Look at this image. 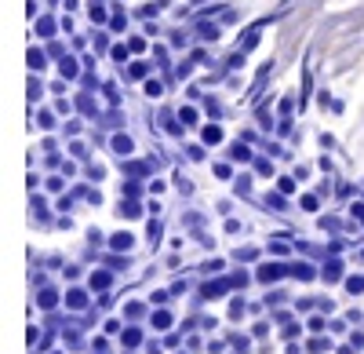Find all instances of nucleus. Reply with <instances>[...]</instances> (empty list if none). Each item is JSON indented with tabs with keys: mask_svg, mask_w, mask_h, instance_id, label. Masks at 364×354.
<instances>
[{
	"mask_svg": "<svg viewBox=\"0 0 364 354\" xmlns=\"http://www.w3.org/2000/svg\"><path fill=\"white\" fill-rule=\"evenodd\" d=\"M113 150L128 157V154H132V139H128V135H117V139H113Z\"/></svg>",
	"mask_w": 364,
	"mask_h": 354,
	"instance_id": "obj_5",
	"label": "nucleus"
},
{
	"mask_svg": "<svg viewBox=\"0 0 364 354\" xmlns=\"http://www.w3.org/2000/svg\"><path fill=\"white\" fill-rule=\"evenodd\" d=\"M324 347H328L324 340H310V350H314V354H324Z\"/></svg>",
	"mask_w": 364,
	"mask_h": 354,
	"instance_id": "obj_21",
	"label": "nucleus"
},
{
	"mask_svg": "<svg viewBox=\"0 0 364 354\" xmlns=\"http://www.w3.org/2000/svg\"><path fill=\"white\" fill-rule=\"evenodd\" d=\"M91 285H95V288H106V285H109V274H102V271L91 274Z\"/></svg>",
	"mask_w": 364,
	"mask_h": 354,
	"instance_id": "obj_15",
	"label": "nucleus"
},
{
	"mask_svg": "<svg viewBox=\"0 0 364 354\" xmlns=\"http://www.w3.org/2000/svg\"><path fill=\"white\" fill-rule=\"evenodd\" d=\"M295 274H299L302 281H310V278H314V267H306V263H299V267H295Z\"/></svg>",
	"mask_w": 364,
	"mask_h": 354,
	"instance_id": "obj_16",
	"label": "nucleus"
},
{
	"mask_svg": "<svg viewBox=\"0 0 364 354\" xmlns=\"http://www.w3.org/2000/svg\"><path fill=\"white\" fill-rule=\"evenodd\" d=\"M219 139H223V128L219 125H208L204 128V142H219Z\"/></svg>",
	"mask_w": 364,
	"mask_h": 354,
	"instance_id": "obj_6",
	"label": "nucleus"
},
{
	"mask_svg": "<svg viewBox=\"0 0 364 354\" xmlns=\"http://www.w3.org/2000/svg\"><path fill=\"white\" fill-rule=\"evenodd\" d=\"M266 204H269V209H277V212H284V209H288L281 194H269V197H266Z\"/></svg>",
	"mask_w": 364,
	"mask_h": 354,
	"instance_id": "obj_11",
	"label": "nucleus"
},
{
	"mask_svg": "<svg viewBox=\"0 0 364 354\" xmlns=\"http://www.w3.org/2000/svg\"><path fill=\"white\" fill-rule=\"evenodd\" d=\"M230 157H233V161H252V154H248V146H240V142H237L233 150H230Z\"/></svg>",
	"mask_w": 364,
	"mask_h": 354,
	"instance_id": "obj_8",
	"label": "nucleus"
},
{
	"mask_svg": "<svg viewBox=\"0 0 364 354\" xmlns=\"http://www.w3.org/2000/svg\"><path fill=\"white\" fill-rule=\"evenodd\" d=\"M66 303H70V307H77V311H80V307H84V303H87V296H84V288H70V296H66Z\"/></svg>",
	"mask_w": 364,
	"mask_h": 354,
	"instance_id": "obj_4",
	"label": "nucleus"
},
{
	"mask_svg": "<svg viewBox=\"0 0 364 354\" xmlns=\"http://www.w3.org/2000/svg\"><path fill=\"white\" fill-rule=\"evenodd\" d=\"M55 300H58V296H55L51 288H44V292H41V307H44V311H48V307H55Z\"/></svg>",
	"mask_w": 364,
	"mask_h": 354,
	"instance_id": "obj_13",
	"label": "nucleus"
},
{
	"mask_svg": "<svg viewBox=\"0 0 364 354\" xmlns=\"http://www.w3.org/2000/svg\"><path fill=\"white\" fill-rule=\"evenodd\" d=\"M58 70H63V77H77V63H73V58H63V66H58Z\"/></svg>",
	"mask_w": 364,
	"mask_h": 354,
	"instance_id": "obj_12",
	"label": "nucleus"
},
{
	"mask_svg": "<svg viewBox=\"0 0 364 354\" xmlns=\"http://www.w3.org/2000/svg\"><path fill=\"white\" fill-rule=\"evenodd\" d=\"M132 77H146V63H135L132 66Z\"/></svg>",
	"mask_w": 364,
	"mask_h": 354,
	"instance_id": "obj_24",
	"label": "nucleus"
},
{
	"mask_svg": "<svg viewBox=\"0 0 364 354\" xmlns=\"http://www.w3.org/2000/svg\"><path fill=\"white\" fill-rule=\"evenodd\" d=\"M139 340H142L139 329H128V333H124V347H139Z\"/></svg>",
	"mask_w": 364,
	"mask_h": 354,
	"instance_id": "obj_14",
	"label": "nucleus"
},
{
	"mask_svg": "<svg viewBox=\"0 0 364 354\" xmlns=\"http://www.w3.org/2000/svg\"><path fill=\"white\" fill-rule=\"evenodd\" d=\"M113 249H132V234H113Z\"/></svg>",
	"mask_w": 364,
	"mask_h": 354,
	"instance_id": "obj_7",
	"label": "nucleus"
},
{
	"mask_svg": "<svg viewBox=\"0 0 364 354\" xmlns=\"http://www.w3.org/2000/svg\"><path fill=\"white\" fill-rule=\"evenodd\" d=\"M120 216H124V219H135V216H139V204H135V201H124V204H120Z\"/></svg>",
	"mask_w": 364,
	"mask_h": 354,
	"instance_id": "obj_9",
	"label": "nucleus"
},
{
	"mask_svg": "<svg viewBox=\"0 0 364 354\" xmlns=\"http://www.w3.org/2000/svg\"><path fill=\"white\" fill-rule=\"evenodd\" d=\"M29 66L41 70V66H44V55H41V51H29Z\"/></svg>",
	"mask_w": 364,
	"mask_h": 354,
	"instance_id": "obj_18",
	"label": "nucleus"
},
{
	"mask_svg": "<svg viewBox=\"0 0 364 354\" xmlns=\"http://www.w3.org/2000/svg\"><path fill=\"white\" fill-rule=\"evenodd\" d=\"M226 292V281H204V288H200V296L204 300H219Z\"/></svg>",
	"mask_w": 364,
	"mask_h": 354,
	"instance_id": "obj_2",
	"label": "nucleus"
},
{
	"mask_svg": "<svg viewBox=\"0 0 364 354\" xmlns=\"http://www.w3.org/2000/svg\"><path fill=\"white\" fill-rule=\"evenodd\" d=\"M343 278V263L339 259H328V267H324V281H336Z\"/></svg>",
	"mask_w": 364,
	"mask_h": 354,
	"instance_id": "obj_3",
	"label": "nucleus"
},
{
	"mask_svg": "<svg viewBox=\"0 0 364 354\" xmlns=\"http://www.w3.org/2000/svg\"><path fill=\"white\" fill-rule=\"evenodd\" d=\"M288 267H281V263H266V267H259V281H277Z\"/></svg>",
	"mask_w": 364,
	"mask_h": 354,
	"instance_id": "obj_1",
	"label": "nucleus"
},
{
	"mask_svg": "<svg viewBox=\"0 0 364 354\" xmlns=\"http://www.w3.org/2000/svg\"><path fill=\"white\" fill-rule=\"evenodd\" d=\"M346 285H350V292H360V288H364V278H350Z\"/></svg>",
	"mask_w": 364,
	"mask_h": 354,
	"instance_id": "obj_22",
	"label": "nucleus"
},
{
	"mask_svg": "<svg viewBox=\"0 0 364 354\" xmlns=\"http://www.w3.org/2000/svg\"><path fill=\"white\" fill-rule=\"evenodd\" d=\"M168 326H171V314L157 311V314H154V329H168Z\"/></svg>",
	"mask_w": 364,
	"mask_h": 354,
	"instance_id": "obj_10",
	"label": "nucleus"
},
{
	"mask_svg": "<svg viewBox=\"0 0 364 354\" xmlns=\"http://www.w3.org/2000/svg\"><path fill=\"white\" fill-rule=\"evenodd\" d=\"M124 314H128V318H139V314H142V303H128Z\"/></svg>",
	"mask_w": 364,
	"mask_h": 354,
	"instance_id": "obj_20",
	"label": "nucleus"
},
{
	"mask_svg": "<svg viewBox=\"0 0 364 354\" xmlns=\"http://www.w3.org/2000/svg\"><path fill=\"white\" fill-rule=\"evenodd\" d=\"M259 256V249H245V252H237V259H255Z\"/></svg>",
	"mask_w": 364,
	"mask_h": 354,
	"instance_id": "obj_23",
	"label": "nucleus"
},
{
	"mask_svg": "<svg viewBox=\"0 0 364 354\" xmlns=\"http://www.w3.org/2000/svg\"><path fill=\"white\" fill-rule=\"evenodd\" d=\"M106 263H109V271H120V267H128V259H117V256H109Z\"/></svg>",
	"mask_w": 364,
	"mask_h": 354,
	"instance_id": "obj_19",
	"label": "nucleus"
},
{
	"mask_svg": "<svg viewBox=\"0 0 364 354\" xmlns=\"http://www.w3.org/2000/svg\"><path fill=\"white\" fill-rule=\"evenodd\" d=\"M240 314H245V300H233L230 303V318H240Z\"/></svg>",
	"mask_w": 364,
	"mask_h": 354,
	"instance_id": "obj_17",
	"label": "nucleus"
}]
</instances>
